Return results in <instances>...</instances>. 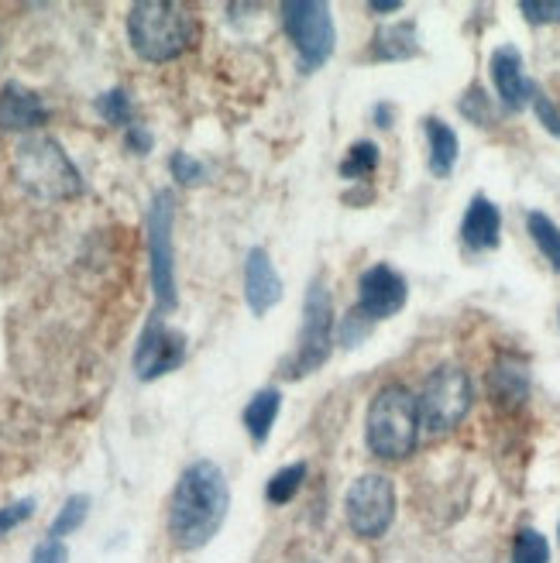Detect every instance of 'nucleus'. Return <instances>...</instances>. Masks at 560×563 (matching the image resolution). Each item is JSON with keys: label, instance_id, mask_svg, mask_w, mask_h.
Returning <instances> with one entry per match:
<instances>
[{"label": "nucleus", "instance_id": "1", "mask_svg": "<svg viewBox=\"0 0 560 563\" xmlns=\"http://www.w3.org/2000/svg\"><path fill=\"white\" fill-rule=\"evenodd\" d=\"M228 505H231V488L223 471L213 461L189 464L179 474L169 501V537L183 550H200L220 532Z\"/></svg>", "mask_w": 560, "mask_h": 563}, {"label": "nucleus", "instance_id": "2", "mask_svg": "<svg viewBox=\"0 0 560 563\" xmlns=\"http://www.w3.org/2000/svg\"><path fill=\"white\" fill-rule=\"evenodd\" d=\"M128 38L145 63H169L196 42V18L173 0H142L128 11Z\"/></svg>", "mask_w": 560, "mask_h": 563}, {"label": "nucleus", "instance_id": "3", "mask_svg": "<svg viewBox=\"0 0 560 563\" xmlns=\"http://www.w3.org/2000/svg\"><path fill=\"white\" fill-rule=\"evenodd\" d=\"M424 422H419V399L403 385H385L369 406L365 440L378 461H406Z\"/></svg>", "mask_w": 560, "mask_h": 563}, {"label": "nucleus", "instance_id": "4", "mask_svg": "<svg viewBox=\"0 0 560 563\" xmlns=\"http://www.w3.org/2000/svg\"><path fill=\"white\" fill-rule=\"evenodd\" d=\"M14 176L24 186V192H32L48 203L73 200V196L83 192V179L76 173V165L59 148V141L48 134H32L21 141L14 152Z\"/></svg>", "mask_w": 560, "mask_h": 563}, {"label": "nucleus", "instance_id": "5", "mask_svg": "<svg viewBox=\"0 0 560 563\" xmlns=\"http://www.w3.org/2000/svg\"><path fill=\"white\" fill-rule=\"evenodd\" d=\"M333 351V302H330V289L327 282H314L306 289V302H303V327H299V341L293 347V357L286 361V378L299 382L306 375H314L317 368H323L327 357Z\"/></svg>", "mask_w": 560, "mask_h": 563}, {"label": "nucleus", "instance_id": "6", "mask_svg": "<svg viewBox=\"0 0 560 563\" xmlns=\"http://www.w3.org/2000/svg\"><path fill=\"white\" fill-rule=\"evenodd\" d=\"M471 378L458 364H440L419 391V422L427 433H451L471 409Z\"/></svg>", "mask_w": 560, "mask_h": 563}, {"label": "nucleus", "instance_id": "7", "mask_svg": "<svg viewBox=\"0 0 560 563\" xmlns=\"http://www.w3.org/2000/svg\"><path fill=\"white\" fill-rule=\"evenodd\" d=\"M173 220L176 200L173 192H155L149 207V265H152V289L162 313L176 309V251H173Z\"/></svg>", "mask_w": 560, "mask_h": 563}, {"label": "nucleus", "instance_id": "8", "mask_svg": "<svg viewBox=\"0 0 560 563\" xmlns=\"http://www.w3.org/2000/svg\"><path fill=\"white\" fill-rule=\"evenodd\" d=\"M283 21H286V35L299 52L303 73L320 69L333 55V45H338L330 8L314 4V0H293V4H283Z\"/></svg>", "mask_w": 560, "mask_h": 563}, {"label": "nucleus", "instance_id": "9", "mask_svg": "<svg viewBox=\"0 0 560 563\" xmlns=\"http://www.w3.org/2000/svg\"><path fill=\"white\" fill-rule=\"evenodd\" d=\"M348 526L361 540H378L396 519V485L385 474H361L344 498Z\"/></svg>", "mask_w": 560, "mask_h": 563}, {"label": "nucleus", "instance_id": "10", "mask_svg": "<svg viewBox=\"0 0 560 563\" xmlns=\"http://www.w3.org/2000/svg\"><path fill=\"white\" fill-rule=\"evenodd\" d=\"M186 357V336L179 330H169L158 317L149 320L142 341L134 351V372L142 382H155L165 372H176Z\"/></svg>", "mask_w": 560, "mask_h": 563}, {"label": "nucleus", "instance_id": "11", "mask_svg": "<svg viewBox=\"0 0 560 563\" xmlns=\"http://www.w3.org/2000/svg\"><path fill=\"white\" fill-rule=\"evenodd\" d=\"M406 278L388 268V265H372L365 275L358 282V313L365 317L369 323H378V320H388L396 317L399 309L406 306Z\"/></svg>", "mask_w": 560, "mask_h": 563}, {"label": "nucleus", "instance_id": "12", "mask_svg": "<svg viewBox=\"0 0 560 563\" xmlns=\"http://www.w3.org/2000/svg\"><path fill=\"white\" fill-rule=\"evenodd\" d=\"M244 299L251 306V313L265 317L272 306H278L283 299V278H278L268 251L255 247L248 251V262H244Z\"/></svg>", "mask_w": 560, "mask_h": 563}, {"label": "nucleus", "instance_id": "13", "mask_svg": "<svg viewBox=\"0 0 560 563\" xmlns=\"http://www.w3.org/2000/svg\"><path fill=\"white\" fill-rule=\"evenodd\" d=\"M492 82L509 110H519L523 103H529L537 97V87L529 82L526 69H523V55L513 45H502L492 52Z\"/></svg>", "mask_w": 560, "mask_h": 563}, {"label": "nucleus", "instance_id": "14", "mask_svg": "<svg viewBox=\"0 0 560 563\" xmlns=\"http://www.w3.org/2000/svg\"><path fill=\"white\" fill-rule=\"evenodd\" d=\"M48 121V110L45 103L21 87V82H8L0 90V128L4 131H39Z\"/></svg>", "mask_w": 560, "mask_h": 563}, {"label": "nucleus", "instance_id": "15", "mask_svg": "<svg viewBox=\"0 0 560 563\" xmlns=\"http://www.w3.org/2000/svg\"><path fill=\"white\" fill-rule=\"evenodd\" d=\"M498 234H502V213L492 200L485 196H474L464 210V223H461V241L471 251H492L498 247Z\"/></svg>", "mask_w": 560, "mask_h": 563}, {"label": "nucleus", "instance_id": "16", "mask_svg": "<svg viewBox=\"0 0 560 563\" xmlns=\"http://www.w3.org/2000/svg\"><path fill=\"white\" fill-rule=\"evenodd\" d=\"M416 52H419V42H416V24L413 21L385 24L372 38V59H378V63L409 59V55H416Z\"/></svg>", "mask_w": 560, "mask_h": 563}, {"label": "nucleus", "instance_id": "17", "mask_svg": "<svg viewBox=\"0 0 560 563\" xmlns=\"http://www.w3.org/2000/svg\"><path fill=\"white\" fill-rule=\"evenodd\" d=\"M278 409H283V391H278V388L255 391V396H251V402L244 406V427H248L251 443H255V446H262L268 440Z\"/></svg>", "mask_w": 560, "mask_h": 563}, {"label": "nucleus", "instance_id": "18", "mask_svg": "<svg viewBox=\"0 0 560 563\" xmlns=\"http://www.w3.org/2000/svg\"><path fill=\"white\" fill-rule=\"evenodd\" d=\"M427 141H430V173L433 176H451L454 173V162H458V134L451 131V124H443L440 118H427Z\"/></svg>", "mask_w": 560, "mask_h": 563}, {"label": "nucleus", "instance_id": "19", "mask_svg": "<svg viewBox=\"0 0 560 563\" xmlns=\"http://www.w3.org/2000/svg\"><path fill=\"white\" fill-rule=\"evenodd\" d=\"M526 368H519L516 361H502L495 364V372H492V396L498 402H506V406H516L526 399Z\"/></svg>", "mask_w": 560, "mask_h": 563}, {"label": "nucleus", "instance_id": "20", "mask_svg": "<svg viewBox=\"0 0 560 563\" xmlns=\"http://www.w3.org/2000/svg\"><path fill=\"white\" fill-rule=\"evenodd\" d=\"M526 228H529V238H534L537 247L547 255V262L560 272V228L557 223L547 213H529Z\"/></svg>", "mask_w": 560, "mask_h": 563}, {"label": "nucleus", "instance_id": "21", "mask_svg": "<svg viewBox=\"0 0 560 563\" xmlns=\"http://www.w3.org/2000/svg\"><path fill=\"white\" fill-rule=\"evenodd\" d=\"M303 477H306V464H289L283 471H275L265 485V495L272 505H286L296 498V492L303 488Z\"/></svg>", "mask_w": 560, "mask_h": 563}, {"label": "nucleus", "instance_id": "22", "mask_svg": "<svg viewBox=\"0 0 560 563\" xmlns=\"http://www.w3.org/2000/svg\"><path fill=\"white\" fill-rule=\"evenodd\" d=\"M375 165H378V148L372 145V141H358V145L348 148L338 173L344 179H369L375 173Z\"/></svg>", "mask_w": 560, "mask_h": 563}, {"label": "nucleus", "instance_id": "23", "mask_svg": "<svg viewBox=\"0 0 560 563\" xmlns=\"http://www.w3.org/2000/svg\"><path fill=\"white\" fill-rule=\"evenodd\" d=\"M513 563H550V543L543 532L523 529L513 547Z\"/></svg>", "mask_w": 560, "mask_h": 563}, {"label": "nucleus", "instance_id": "24", "mask_svg": "<svg viewBox=\"0 0 560 563\" xmlns=\"http://www.w3.org/2000/svg\"><path fill=\"white\" fill-rule=\"evenodd\" d=\"M87 512H90V498H87V495H73V498H66V505L59 509V516H55V522H52V537H55V540H59V537H69L73 529L83 526Z\"/></svg>", "mask_w": 560, "mask_h": 563}, {"label": "nucleus", "instance_id": "25", "mask_svg": "<svg viewBox=\"0 0 560 563\" xmlns=\"http://www.w3.org/2000/svg\"><path fill=\"white\" fill-rule=\"evenodd\" d=\"M97 110L107 124L114 128H128L131 124V100L124 90H107L103 97H97Z\"/></svg>", "mask_w": 560, "mask_h": 563}, {"label": "nucleus", "instance_id": "26", "mask_svg": "<svg viewBox=\"0 0 560 563\" xmlns=\"http://www.w3.org/2000/svg\"><path fill=\"white\" fill-rule=\"evenodd\" d=\"M519 11L529 24H560V0H523Z\"/></svg>", "mask_w": 560, "mask_h": 563}, {"label": "nucleus", "instance_id": "27", "mask_svg": "<svg viewBox=\"0 0 560 563\" xmlns=\"http://www.w3.org/2000/svg\"><path fill=\"white\" fill-rule=\"evenodd\" d=\"M461 114L474 124H488L492 121V107H488V97L482 87H471L464 97H461Z\"/></svg>", "mask_w": 560, "mask_h": 563}, {"label": "nucleus", "instance_id": "28", "mask_svg": "<svg viewBox=\"0 0 560 563\" xmlns=\"http://www.w3.org/2000/svg\"><path fill=\"white\" fill-rule=\"evenodd\" d=\"M372 327H375V323H369L365 317L358 313V309H351L348 320H344V330H341V344H344L348 351H351V347H358V344L365 341V336L372 333Z\"/></svg>", "mask_w": 560, "mask_h": 563}, {"label": "nucleus", "instance_id": "29", "mask_svg": "<svg viewBox=\"0 0 560 563\" xmlns=\"http://www.w3.org/2000/svg\"><path fill=\"white\" fill-rule=\"evenodd\" d=\"M32 512H35V501H32V498H21V501L8 505V509H0V537H8V532H11L14 526H21Z\"/></svg>", "mask_w": 560, "mask_h": 563}, {"label": "nucleus", "instance_id": "30", "mask_svg": "<svg viewBox=\"0 0 560 563\" xmlns=\"http://www.w3.org/2000/svg\"><path fill=\"white\" fill-rule=\"evenodd\" d=\"M169 168H173V176H176L179 186H193V183H200V179H204V165H200V162H193L189 155H173Z\"/></svg>", "mask_w": 560, "mask_h": 563}, {"label": "nucleus", "instance_id": "31", "mask_svg": "<svg viewBox=\"0 0 560 563\" xmlns=\"http://www.w3.org/2000/svg\"><path fill=\"white\" fill-rule=\"evenodd\" d=\"M534 107H537L540 124H543L553 137H560V114H557V107H553L543 93H537V97H534Z\"/></svg>", "mask_w": 560, "mask_h": 563}, {"label": "nucleus", "instance_id": "32", "mask_svg": "<svg viewBox=\"0 0 560 563\" xmlns=\"http://www.w3.org/2000/svg\"><path fill=\"white\" fill-rule=\"evenodd\" d=\"M69 560V550H66V543H59V540H45L39 550H35V563H66Z\"/></svg>", "mask_w": 560, "mask_h": 563}, {"label": "nucleus", "instance_id": "33", "mask_svg": "<svg viewBox=\"0 0 560 563\" xmlns=\"http://www.w3.org/2000/svg\"><path fill=\"white\" fill-rule=\"evenodd\" d=\"M128 145L134 148V152H149L152 148V134L149 131H142V128H128Z\"/></svg>", "mask_w": 560, "mask_h": 563}, {"label": "nucleus", "instance_id": "34", "mask_svg": "<svg viewBox=\"0 0 560 563\" xmlns=\"http://www.w3.org/2000/svg\"><path fill=\"white\" fill-rule=\"evenodd\" d=\"M399 8H403L399 0H375V4H372L375 14H392V11H399Z\"/></svg>", "mask_w": 560, "mask_h": 563}, {"label": "nucleus", "instance_id": "35", "mask_svg": "<svg viewBox=\"0 0 560 563\" xmlns=\"http://www.w3.org/2000/svg\"><path fill=\"white\" fill-rule=\"evenodd\" d=\"M375 121H378V124H382V128H385V124H388V107H385V103H382V107H378V114H375Z\"/></svg>", "mask_w": 560, "mask_h": 563}]
</instances>
